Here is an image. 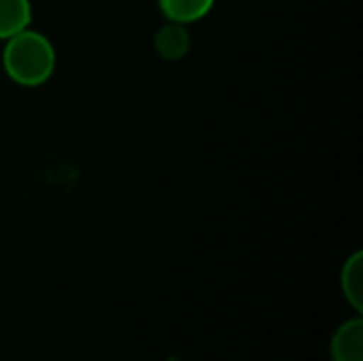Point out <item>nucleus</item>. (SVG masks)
I'll list each match as a JSON object with an SVG mask.
<instances>
[{
	"label": "nucleus",
	"instance_id": "nucleus-1",
	"mask_svg": "<svg viewBox=\"0 0 363 361\" xmlns=\"http://www.w3.org/2000/svg\"><path fill=\"white\" fill-rule=\"evenodd\" d=\"M2 68L13 83L21 87H38L47 83L55 70V49L45 34L26 28L6 38Z\"/></svg>",
	"mask_w": 363,
	"mask_h": 361
},
{
	"label": "nucleus",
	"instance_id": "nucleus-2",
	"mask_svg": "<svg viewBox=\"0 0 363 361\" xmlns=\"http://www.w3.org/2000/svg\"><path fill=\"white\" fill-rule=\"evenodd\" d=\"M334 361H363V321L353 319L340 326L332 340Z\"/></svg>",
	"mask_w": 363,
	"mask_h": 361
},
{
	"label": "nucleus",
	"instance_id": "nucleus-3",
	"mask_svg": "<svg viewBox=\"0 0 363 361\" xmlns=\"http://www.w3.org/2000/svg\"><path fill=\"white\" fill-rule=\"evenodd\" d=\"M215 0H160L164 17L172 23H194L211 13Z\"/></svg>",
	"mask_w": 363,
	"mask_h": 361
},
{
	"label": "nucleus",
	"instance_id": "nucleus-4",
	"mask_svg": "<svg viewBox=\"0 0 363 361\" xmlns=\"http://www.w3.org/2000/svg\"><path fill=\"white\" fill-rule=\"evenodd\" d=\"M30 0H0V40H6L17 32L30 28Z\"/></svg>",
	"mask_w": 363,
	"mask_h": 361
},
{
	"label": "nucleus",
	"instance_id": "nucleus-5",
	"mask_svg": "<svg viewBox=\"0 0 363 361\" xmlns=\"http://www.w3.org/2000/svg\"><path fill=\"white\" fill-rule=\"evenodd\" d=\"M155 49L166 60H179L189 49V36L187 30L181 23H168L155 34Z\"/></svg>",
	"mask_w": 363,
	"mask_h": 361
},
{
	"label": "nucleus",
	"instance_id": "nucleus-6",
	"mask_svg": "<svg viewBox=\"0 0 363 361\" xmlns=\"http://www.w3.org/2000/svg\"><path fill=\"white\" fill-rule=\"evenodd\" d=\"M342 291L347 300L355 306V311H363V255L357 251L342 268Z\"/></svg>",
	"mask_w": 363,
	"mask_h": 361
}]
</instances>
